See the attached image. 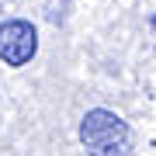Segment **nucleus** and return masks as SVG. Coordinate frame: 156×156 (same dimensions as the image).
Instances as JSON below:
<instances>
[{
	"label": "nucleus",
	"mask_w": 156,
	"mask_h": 156,
	"mask_svg": "<svg viewBox=\"0 0 156 156\" xmlns=\"http://www.w3.org/2000/svg\"><path fill=\"white\" fill-rule=\"evenodd\" d=\"M80 142L87 156H128L132 149V132L128 125L108 108H94L80 122Z\"/></svg>",
	"instance_id": "f257e3e1"
},
{
	"label": "nucleus",
	"mask_w": 156,
	"mask_h": 156,
	"mask_svg": "<svg viewBox=\"0 0 156 156\" xmlns=\"http://www.w3.org/2000/svg\"><path fill=\"white\" fill-rule=\"evenodd\" d=\"M38 52V31L24 17L0 21V62L4 66H24Z\"/></svg>",
	"instance_id": "f03ea898"
}]
</instances>
